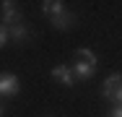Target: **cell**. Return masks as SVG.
<instances>
[{"mask_svg":"<svg viewBox=\"0 0 122 117\" xmlns=\"http://www.w3.org/2000/svg\"><path fill=\"white\" fill-rule=\"evenodd\" d=\"M101 96H104L112 107H122V73H112V75L104 78Z\"/></svg>","mask_w":122,"mask_h":117,"instance_id":"cell-1","label":"cell"},{"mask_svg":"<svg viewBox=\"0 0 122 117\" xmlns=\"http://www.w3.org/2000/svg\"><path fill=\"white\" fill-rule=\"evenodd\" d=\"M18 91H21L18 75H13V73H0V96H3V99H13V96H18Z\"/></svg>","mask_w":122,"mask_h":117,"instance_id":"cell-2","label":"cell"},{"mask_svg":"<svg viewBox=\"0 0 122 117\" xmlns=\"http://www.w3.org/2000/svg\"><path fill=\"white\" fill-rule=\"evenodd\" d=\"M0 11H3V18H0V23L3 26H16V23H21V11H18V5L13 3V0H3L0 3Z\"/></svg>","mask_w":122,"mask_h":117,"instance_id":"cell-3","label":"cell"},{"mask_svg":"<svg viewBox=\"0 0 122 117\" xmlns=\"http://www.w3.org/2000/svg\"><path fill=\"white\" fill-rule=\"evenodd\" d=\"M52 78H55L57 83L68 86V89H70V86L75 83V73H73V68H70V65H62V63L52 68Z\"/></svg>","mask_w":122,"mask_h":117,"instance_id":"cell-4","label":"cell"},{"mask_svg":"<svg viewBox=\"0 0 122 117\" xmlns=\"http://www.w3.org/2000/svg\"><path fill=\"white\" fill-rule=\"evenodd\" d=\"M70 68H73V73H75V81H78V78H81V81H88V78L96 75V68L88 65V63H83V60H75Z\"/></svg>","mask_w":122,"mask_h":117,"instance_id":"cell-5","label":"cell"},{"mask_svg":"<svg viewBox=\"0 0 122 117\" xmlns=\"http://www.w3.org/2000/svg\"><path fill=\"white\" fill-rule=\"evenodd\" d=\"M42 11H44V16L52 21V18H57V16L65 13V3H62V0H44V3H42Z\"/></svg>","mask_w":122,"mask_h":117,"instance_id":"cell-6","label":"cell"},{"mask_svg":"<svg viewBox=\"0 0 122 117\" xmlns=\"http://www.w3.org/2000/svg\"><path fill=\"white\" fill-rule=\"evenodd\" d=\"M8 37L16 39V42H26V39H29V29H26L24 23H16V26L8 29Z\"/></svg>","mask_w":122,"mask_h":117,"instance_id":"cell-7","label":"cell"},{"mask_svg":"<svg viewBox=\"0 0 122 117\" xmlns=\"http://www.w3.org/2000/svg\"><path fill=\"white\" fill-rule=\"evenodd\" d=\"M75 60H83V63H88V65H94V68L99 65V57L94 55V52H91V49H88V47H81V49L75 52Z\"/></svg>","mask_w":122,"mask_h":117,"instance_id":"cell-8","label":"cell"},{"mask_svg":"<svg viewBox=\"0 0 122 117\" xmlns=\"http://www.w3.org/2000/svg\"><path fill=\"white\" fill-rule=\"evenodd\" d=\"M73 21H75V16L65 11L62 16H57V18H52V26H55V29H70V26H73Z\"/></svg>","mask_w":122,"mask_h":117,"instance_id":"cell-9","label":"cell"},{"mask_svg":"<svg viewBox=\"0 0 122 117\" xmlns=\"http://www.w3.org/2000/svg\"><path fill=\"white\" fill-rule=\"evenodd\" d=\"M8 39H10V37H8V26H3V23H0V49L8 44Z\"/></svg>","mask_w":122,"mask_h":117,"instance_id":"cell-10","label":"cell"},{"mask_svg":"<svg viewBox=\"0 0 122 117\" xmlns=\"http://www.w3.org/2000/svg\"><path fill=\"white\" fill-rule=\"evenodd\" d=\"M107 117H122V107H112V109L107 112Z\"/></svg>","mask_w":122,"mask_h":117,"instance_id":"cell-11","label":"cell"},{"mask_svg":"<svg viewBox=\"0 0 122 117\" xmlns=\"http://www.w3.org/2000/svg\"><path fill=\"white\" fill-rule=\"evenodd\" d=\"M0 117H3V107H0Z\"/></svg>","mask_w":122,"mask_h":117,"instance_id":"cell-12","label":"cell"}]
</instances>
